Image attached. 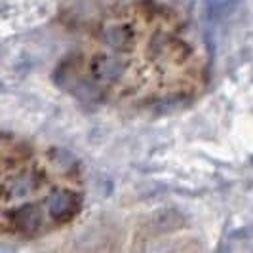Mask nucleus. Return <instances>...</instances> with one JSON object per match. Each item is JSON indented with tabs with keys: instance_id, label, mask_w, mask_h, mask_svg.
<instances>
[{
	"instance_id": "obj_2",
	"label": "nucleus",
	"mask_w": 253,
	"mask_h": 253,
	"mask_svg": "<svg viewBox=\"0 0 253 253\" xmlns=\"http://www.w3.org/2000/svg\"><path fill=\"white\" fill-rule=\"evenodd\" d=\"M2 232L33 240L73 223L84 206L76 158L2 135Z\"/></svg>"
},
{
	"instance_id": "obj_1",
	"label": "nucleus",
	"mask_w": 253,
	"mask_h": 253,
	"mask_svg": "<svg viewBox=\"0 0 253 253\" xmlns=\"http://www.w3.org/2000/svg\"><path fill=\"white\" fill-rule=\"evenodd\" d=\"M206 67L202 38L183 13L137 2L107 15L57 73L80 97L169 105L204 88Z\"/></svg>"
}]
</instances>
